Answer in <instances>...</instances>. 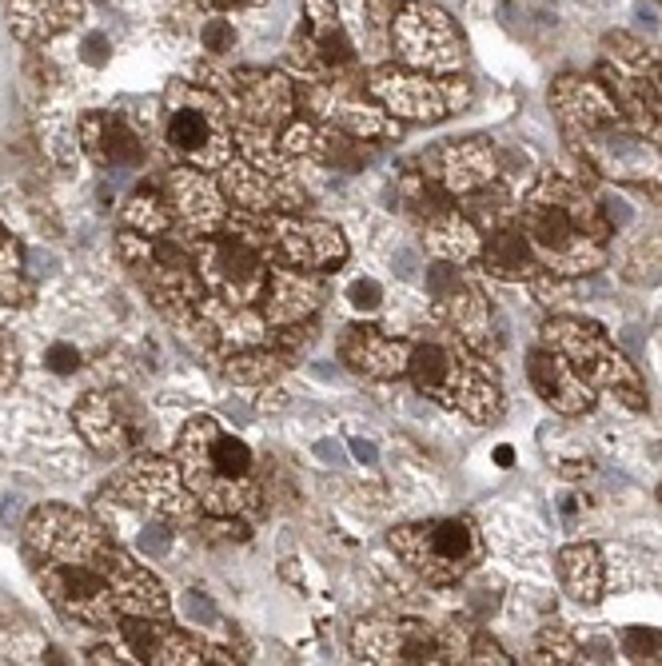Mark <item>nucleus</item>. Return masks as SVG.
Returning <instances> with one entry per match:
<instances>
[{
  "instance_id": "1",
  "label": "nucleus",
  "mask_w": 662,
  "mask_h": 666,
  "mask_svg": "<svg viewBox=\"0 0 662 666\" xmlns=\"http://www.w3.org/2000/svg\"><path fill=\"white\" fill-rule=\"evenodd\" d=\"M29 559L36 583L76 623L108 626L120 614H164L169 599L152 574L116 551L108 531L68 507H41L29 519Z\"/></svg>"
},
{
  "instance_id": "2",
  "label": "nucleus",
  "mask_w": 662,
  "mask_h": 666,
  "mask_svg": "<svg viewBox=\"0 0 662 666\" xmlns=\"http://www.w3.org/2000/svg\"><path fill=\"white\" fill-rule=\"evenodd\" d=\"M519 228L535 248L547 276L583 280L607 264V240L615 219L603 212L599 196L583 180L551 172L535 180L519 208Z\"/></svg>"
},
{
  "instance_id": "3",
  "label": "nucleus",
  "mask_w": 662,
  "mask_h": 666,
  "mask_svg": "<svg viewBox=\"0 0 662 666\" xmlns=\"http://www.w3.org/2000/svg\"><path fill=\"white\" fill-rule=\"evenodd\" d=\"M176 468L192 495L216 519H236L260 503V480L248 443L208 416H196L184 427L176 443Z\"/></svg>"
},
{
  "instance_id": "4",
  "label": "nucleus",
  "mask_w": 662,
  "mask_h": 666,
  "mask_svg": "<svg viewBox=\"0 0 662 666\" xmlns=\"http://www.w3.org/2000/svg\"><path fill=\"white\" fill-rule=\"evenodd\" d=\"M408 379L420 387V396L463 411L475 423H495L503 416V387L495 367L455 332L420 335L408 355Z\"/></svg>"
},
{
  "instance_id": "5",
  "label": "nucleus",
  "mask_w": 662,
  "mask_h": 666,
  "mask_svg": "<svg viewBox=\"0 0 662 666\" xmlns=\"http://www.w3.org/2000/svg\"><path fill=\"white\" fill-rule=\"evenodd\" d=\"M543 344L555 347L558 355H567L595 391H607L631 411L647 407L642 375L634 372V364L619 347L610 344L599 323L578 320V315H555V320L543 323Z\"/></svg>"
},
{
  "instance_id": "6",
  "label": "nucleus",
  "mask_w": 662,
  "mask_h": 666,
  "mask_svg": "<svg viewBox=\"0 0 662 666\" xmlns=\"http://www.w3.org/2000/svg\"><path fill=\"white\" fill-rule=\"evenodd\" d=\"M231 219H236V224L260 244L263 256L272 264H280V268L327 276V271L344 268L347 260L344 232L324 224V219H307L300 216V212H268V216L236 212Z\"/></svg>"
},
{
  "instance_id": "7",
  "label": "nucleus",
  "mask_w": 662,
  "mask_h": 666,
  "mask_svg": "<svg viewBox=\"0 0 662 666\" xmlns=\"http://www.w3.org/2000/svg\"><path fill=\"white\" fill-rule=\"evenodd\" d=\"M391 551L420 574L423 583L452 587L484 562V535L471 519H427L391 531Z\"/></svg>"
},
{
  "instance_id": "8",
  "label": "nucleus",
  "mask_w": 662,
  "mask_h": 666,
  "mask_svg": "<svg viewBox=\"0 0 662 666\" xmlns=\"http://www.w3.org/2000/svg\"><path fill=\"white\" fill-rule=\"evenodd\" d=\"M275 264L263 256L260 244L236 224L224 219V228L216 236H204L196 248V271L208 300L236 303V308H260L268 280H272Z\"/></svg>"
},
{
  "instance_id": "9",
  "label": "nucleus",
  "mask_w": 662,
  "mask_h": 666,
  "mask_svg": "<svg viewBox=\"0 0 662 666\" xmlns=\"http://www.w3.org/2000/svg\"><path fill=\"white\" fill-rule=\"evenodd\" d=\"M169 152L188 168H224L231 160V125L216 96L200 88H172L169 96Z\"/></svg>"
},
{
  "instance_id": "10",
  "label": "nucleus",
  "mask_w": 662,
  "mask_h": 666,
  "mask_svg": "<svg viewBox=\"0 0 662 666\" xmlns=\"http://www.w3.org/2000/svg\"><path fill=\"white\" fill-rule=\"evenodd\" d=\"M93 663H236L228 651L208 643H196V638L180 635L172 626L152 623L148 614H128L120 631H116L112 646H100L93 651Z\"/></svg>"
},
{
  "instance_id": "11",
  "label": "nucleus",
  "mask_w": 662,
  "mask_h": 666,
  "mask_svg": "<svg viewBox=\"0 0 662 666\" xmlns=\"http://www.w3.org/2000/svg\"><path fill=\"white\" fill-rule=\"evenodd\" d=\"M427 296H432L435 320L455 332L463 344H471L475 352H487L495 344V315L487 296L463 276L459 264L435 260L427 268Z\"/></svg>"
},
{
  "instance_id": "12",
  "label": "nucleus",
  "mask_w": 662,
  "mask_h": 666,
  "mask_svg": "<svg viewBox=\"0 0 662 666\" xmlns=\"http://www.w3.org/2000/svg\"><path fill=\"white\" fill-rule=\"evenodd\" d=\"M105 500L148 511V515L160 523H184L196 515V495L188 491L180 468H172V463L152 455L137 459V463L105 491Z\"/></svg>"
},
{
  "instance_id": "13",
  "label": "nucleus",
  "mask_w": 662,
  "mask_h": 666,
  "mask_svg": "<svg viewBox=\"0 0 662 666\" xmlns=\"http://www.w3.org/2000/svg\"><path fill=\"white\" fill-rule=\"evenodd\" d=\"M351 651L363 663L435 666L447 663L443 626L415 623V619H359L351 631Z\"/></svg>"
},
{
  "instance_id": "14",
  "label": "nucleus",
  "mask_w": 662,
  "mask_h": 666,
  "mask_svg": "<svg viewBox=\"0 0 662 666\" xmlns=\"http://www.w3.org/2000/svg\"><path fill=\"white\" fill-rule=\"evenodd\" d=\"M371 96L400 120H415V125H435L443 116H452L463 108L471 96L467 88L452 80H427L420 73H400V68H379L371 76Z\"/></svg>"
},
{
  "instance_id": "15",
  "label": "nucleus",
  "mask_w": 662,
  "mask_h": 666,
  "mask_svg": "<svg viewBox=\"0 0 662 666\" xmlns=\"http://www.w3.org/2000/svg\"><path fill=\"white\" fill-rule=\"evenodd\" d=\"M391 41L411 68H427V73H447L463 56V41L455 24L432 4H403V12L391 24Z\"/></svg>"
},
{
  "instance_id": "16",
  "label": "nucleus",
  "mask_w": 662,
  "mask_h": 666,
  "mask_svg": "<svg viewBox=\"0 0 662 666\" xmlns=\"http://www.w3.org/2000/svg\"><path fill=\"white\" fill-rule=\"evenodd\" d=\"M164 184V196H169L172 224H176L184 236L192 240H204V236H216L228 219V196L216 180L204 176V168H180L172 176L160 180Z\"/></svg>"
},
{
  "instance_id": "17",
  "label": "nucleus",
  "mask_w": 662,
  "mask_h": 666,
  "mask_svg": "<svg viewBox=\"0 0 662 666\" xmlns=\"http://www.w3.org/2000/svg\"><path fill=\"white\" fill-rule=\"evenodd\" d=\"M220 187L236 208L256 212V216H268V212H300L307 200L304 187L295 184V180L280 176V172H268V168L252 164V160H228Z\"/></svg>"
},
{
  "instance_id": "18",
  "label": "nucleus",
  "mask_w": 662,
  "mask_h": 666,
  "mask_svg": "<svg viewBox=\"0 0 662 666\" xmlns=\"http://www.w3.org/2000/svg\"><path fill=\"white\" fill-rule=\"evenodd\" d=\"M427 176L435 184H443L455 200H467L484 187L499 184L503 172H499V152L487 140H459V144H439V152L423 160Z\"/></svg>"
},
{
  "instance_id": "19",
  "label": "nucleus",
  "mask_w": 662,
  "mask_h": 666,
  "mask_svg": "<svg viewBox=\"0 0 662 666\" xmlns=\"http://www.w3.org/2000/svg\"><path fill=\"white\" fill-rule=\"evenodd\" d=\"M527 379L535 387V396L555 407L558 416H583L595 404V387L583 379V372L547 344L527 355Z\"/></svg>"
},
{
  "instance_id": "20",
  "label": "nucleus",
  "mask_w": 662,
  "mask_h": 666,
  "mask_svg": "<svg viewBox=\"0 0 662 666\" xmlns=\"http://www.w3.org/2000/svg\"><path fill=\"white\" fill-rule=\"evenodd\" d=\"M73 419H76V431H80L100 455H120V451H132L140 443L137 407L128 404L124 396H108V391L85 396L76 404Z\"/></svg>"
},
{
  "instance_id": "21",
  "label": "nucleus",
  "mask_w": 662,
  "mask_h": 666,
  "mask_svg": "<svg viewBox=\"0 0 662 666\" xmlns=\"http://www.w3.org/2000/svg\"><path fill=\"white\" fill-rule=\"evenodd\" d=\"M551 105H555V112L563 116V128H567L571 140H583V136L607 132V128L622 125L619 100H615L603 84L575 80V76H567V80L555 84Z\"/></svg>"
},
{
  "instance_id": "22",
  "label": "nucleus",
  "mask_w": 662,
  "mask_h": 666,
  "mask_svg": "<svg viewBox=\"0 0 662 666\" xmlns=\"http://www.w3.org/2000/svg\"><path fill=\"white\" fill-rule=\"evenodd\" d=\"M408 355L411 344L400 335H388L379 327H347L339 335V359H344L351 372L368 375V379H400L408 375Z\"/></svg>"
},
{
  "instance_id": "23",
  "label": "nucleus",
  "mask_w": 662,
  "mask_h": 666,
  "mask_svg": "<svg viewBox=\"0 0 662 666\" xmlns=\"http://www.w3.org/2000/svg\"><path fill=\"white\" fill-rule=\"evenodd\" d=\"M420 228H423V240H427L435 260L459 264L463 268V264L479 260V251H484V232H479V224L459 208V200L455 196L435 204V208L420 219Z\"/></svg>"
},
{
  "instance_id": "24",
  "label": "nucleus",
  "mask_w": 662,
  "mask_h": 666,
  "mask_svg": "<svg viewBox=\"0 0 662 666\" xmlns=\"http://www.w3.org/2000/svg\"><path fill=\"white\" fill-rule=\"evenodd\" d=\"M319 300H324V283H319V276H312V271H295V268H280V264H275L260 312H263V320H268V327H292V323L312 320Z\"/></svg>"
},
{
  "instance_id": "25",
  "label": "nucleus",
  "mask_w": 662,
  "mask_h": 666,
  "mask_svg": "<svg viewBox=\"0 0 662 666\" xmlns=\"http://www.w3.org/2000/svg\"><path fill=\"white\" fill-rule=\"evenodd\" d=\"M479 264H484L487 276L503 283H531L543 276V264H539L535 248L523 236L519 219L503 224V228L484 232V251H479Z\"/></svg>"
},
{
  "instance_id": "26",
  "label": "nucleus",
  "mask_w": 662,
  "mask_h": 666,
  "mask_svg": "<svg viewBox=\"0 0 662 666\" xmlns=\"http://www.w3.org/2000/svg\"><path fill=\"white\" fill-rule=\"evenodd\" d=\"M80 140L100 164L108 168H137L144 160V140L124 116L116 112H96L80 125Z\"/></svg>"
},
{
  "instance_id": "27",
  "label": "nucleus",
  "mask_w": 662,
  "mask_h": 666,
  "mask_svg": "<svg viewBox=\"0 0 662 666\" xmlns=\"http://www.w3.org/2000/svg\"><path fill=\"white\" fill-rule=\"evenodd\" d=\"M307 12V36H304V56L316 61L319 68H347L356 61L351 53V41H347L344 24H339V12L332 0H304Z\"/></svg>"
},
{
  "instance_id": "28",
  "label": "nucleus",
  "mask_w": 662,
  "mask_h": 666,
  "mask_svg": "<svg viewBox=\"0 0 662 666\" xmlns=\"http://www.w3.org/2000/svg\"><path fill=\"white\" fill-rule=\"evenodd\" d=\"M555 571L563 591H567L575 603H599L603 599L607 571H603V555L595 543H571V547H563L555 559Z\"/></svg>"
},
{
  "instance_id": "29",
  "label": "nucleus",
  "mask_w": 662,
  "mask_h": 666,
  "mask_svg": "<svg viewBox=\"0 0 662 666\" xmlns=\"http://www.w3.org/2000/svg\"><path fill=\"white\" fill-rule=\"evenodd\" d=\"M12 24L29 41H44L80 21V0H9Z\"/></svg>"
},
{
  "instance_id": "30",
  "label": "nucleus",
  "mask_w": 662,
  "mask_h": 666,
  "mask_svg": "<svg viewBox=\"0 0 662 666\" xmlns=\"http://www.w3.org/2000/svg\"><path fill=\"white\" fill-rule=\"evenodd\" d=\"M292 364L280 347H243V352H231L228 364H224V375H228L231 384H272V379H280V372Z\"/></svg>"
},
{
  "instance_id": "31",
  "label": "nucleus",
  "mask_w": 662,
  "mask_h": 666,
  "mask_svg": "<svg viewBox=\"0 0 662 666\" xmlns=\"http://www.w3.org/2000/svg\"><path fill=\"white\" fill-rule=\"evenodd\" d=\"M332 116H336V128H344L347 136H356V140H395L400 136V120L388 112V108L379 105H339L332 108Z\"/></svg>"
},
{
  "instance_id": "32",
  "label": "nucleus",
  "mask_w": 662,
  "mask_h": 666,
  "mask_svg": "<svg viewBox=\"0 0 662 666\" xmlns=\"http://www.w3.org/2000/svg\"><path fill=\"white\" fill-rule=\"evenodd\" d=\"M128 224L140 232V236H164L172 232V208H169V196H164V184H148L140 187L137 196L128 200Z\"/></svg>"
},
{
  "instance_id": "33",
  "label": "nucleus",
  "mask_w": 662,
  "mask_h": 666,
  "mask_svg": "<svg viewBox=\"0 0 662 666\" xmlns=\"http://www.w3.org/2000/svg\"><path fill=\"white\" fill-rule=\"evenodd\" d=\"M622 93V112L631 116V125H634V132L647 140V144H654L662 152V96L659 93H634L631 84L622 80V84H615Z\"/></svg>"
},
{
  "instance_id": "34",
  "label": "nucleus",
  "mask_w": 662,
  "mask_h": 666,
  "mask_svg": "<svg viewBox=\"0 0 662 666\" xmlns=\"http://www.w3.org/2000/svg\"><path fill=\"white\" fill-rule=\"evenodd\" d=\"M622 280L627 283H659L662 280V232H642L622 256Z\"/></svg>"
},
{
  "instance_id": "35",
  "label": "nucleus",
  "mask_w": 662,
  "mask_h": 666,
  "mask_svg": "<svg viewBox=\"0 0 662 666\" xmlns=\"http://www.w3.org/2000/svg\"><path fill=\"white\" fill-rule=\"evenodd\" d=\"M32 296L29 271H24L21 248L9 236V228L0 224V303H24Z\"/></svg>"
},
{
  "instance_id": "36",
  "label": "nucleus",
  "mask_w": 662,
  "mask_h": 666,
  "mask_svg": "<svg viewBox=\"0 0 662 666\" xmlns=\"http://www.w3.org/2000/svg\"><path fill=\"white\" fill-rule=\"evenodd\" d=\"M578 635L563 619H547L535 635V658L531 663H578Z\"/></svg>"
},
{
  "instance_id": "37",
  "label": "nucleus",
  "mask_w": 662,
  "mask_h": 666,
  "mask_svg": "<svg viewBox=\"0 0 662 666\" xmlns=\"http://www.w3.org/2000/svg\"><path fill=\"white\" fill-rule=\"evenodd\" d=\"M622 655L631 663H662V631H647V626H627L619 635Z\"/></svg>"
},
{
  "instance_id": "38",
  "label": "nucleus",
  "mask_w": 662,
  "mask_h": 666,
  "mask_svg": "<svg viewBox=\"0 0 662 666\" xmlns=\"http://www.w3.org/2000/svg\"><path fill=\"white\" fill-rule=\"evenodd\" d=\"M344 300H347V308H351V312L376 315L379 308H383V288H379L371 276H359V280H351L344 288Z\"/></svg>"
},
{
  "instance_id": "39",
  "label": "nucleus",
  "mask_w": 662,
  "mask_h": 666,
  "mask_svg": "<svg viewBox=\"0 0 662 666\" xmlns=\"http://www.w3.org/2000/svg\"><path fill=\"white\" fill-rule=\"evenodd\" d=\"M200 41L211 56H228L231 49H236V29H231V21H224V17H211L200 29Z\"/></svg>"
},
{
  "instance_id": "40",
  "label": "nucleus",
  "mask_w": 662,
  "mask_h": 666,
  "mask_svg": "<svg viewBox=\"0 0 662 666\" xmlns=\"http://www.w3.org/2000/svg\"><path fill=\"white\" fill-rule=\"evenodd\" d=\"M467 663H491V666H507L511 663V658L503 655V646L495 643L491 635H487V631H475L471 635V651H467Z\"/></svg>"
},
{
  "instance_id": "41",
  "label": "nucleus",
  "mask_w": 662,
  "mask_h": 666,
  "mask_svg": "<svg viewBox=\"0 0 662 666\" xmlns=\"http://www.w3.org/2000/svg\"><path fill=\"white\" fill-rule=\"evenodd\" d=\"M467 606H471L475 623H484V619H491L495 611H499V587H475L471 594H467Z\"/></svg>"
},
{
  "instance_id": "42",
  "label": "nucleus",
  "mask_w": 662,
  "mask_h": 666,
  "mask_svg": "<svg viewBox=\"0 0 662 666\" xmlns=\"http://www.w3.org/2000/svg\"><path fill=\"white\" fill-rule=\"evenodd\" d=\"M44 359H48V372H56V375H68L80 367V352H76L73 344H53Z\"/></svg>"
},
{
  "instance_id": "43",
  "label": "nucleus",
  "mask_w": 662,
  "mask_h": 666,
  "mask_svg": "<svg viewBox=\"0 0 662 666\" xmlns=\"http://www.w3.org/2000/svg\"><path fill=\"white\" fill-rule=\"evenodd\" d=\"M12 375H17V347L4 332H0V387L12 384Z\"/></svg>"
},
{
  "instance_id": "44",
  "label": "nucleus",
  "mask_w": 662,
  "mask_h": 666,
  "mask_svg": "<svg viewBox=\"0 0 662 666\" xmlns=\"http://www.w3.org/2000/svg\"><path fill=\"white\" fill-rule=\"evenodd\" d=\"M184 606H188V614H192V619H196V623H204V619H208V623H211V619H216V606H211L208 599H200V594H196V591L184 594Z\"/></svg>"
},
{
  "instance_id": "45",
  "label": "nucleus",
  "mask_w": 662,
  "mask_h": 666,
  "mask_svg": "<svg viewBox=\"0 0 662 666\" xmlns=\"http://www.w3.org/2000/svg\"><path fill=\"white\" fill-rule=\"evenodd\" d=\"M85 61L88 64H105L108 61V41L100 36V32H93V36L85 41Z\"/></svg>"
},
{
  "instance_id": "46",
  "label": "nucleus",
  "mask_w": 662,
  "mask_h": 666,
  "mask_svg": "<svg viewBox=\"0 0 662 666\" xmlns=\"http://www.w3.org/2000/svg\"><path fill=\"white\" fill-rule=\"evenodd\" d=\"M211 9H252V4H263V0H204Z\"/></svg>"
},
{
  "instance_id": "47",
  "label": "nucleus",
  "mask_w": 662,
  "mask_h": 666,
  "mask_svg": "<svg viewBox=\"0 0 662 666\" xmlns=\"http://www.w3.org/2000/svg\"><path fill=\"white\" fill-rule=\"evenodd\" d=\"M351 451H356V459H363V463H376V448H371V443H363V439H356V443H351Z\"/></svg>"
},
{
  "instance_id": "48",
  "label": "nucleus",
  "mask_w": 662,
  "mask_h": 666,
  "mask_svg": "<svg viewBox=\"0 0 662 666\" xmlns=\"http://www.w3.org/2000/svg\"><path fill=\"white\" fill-rule=\"evenodd\" d=\"M495 459H499V463L507 468V463H511V448H499V451H495Z\"/></svg>"
},
{
  "instance_id": "49",
  "label": "nucleus",
  "mask_w": 662,
  "mask_h": 666,
  "mask_svg": "<svg viewBox=\"0 0 662 666\" xmlns=\"http://www.w3.org/2000/svg\"><path fill=\"white\" fill-rule=\"evenodd\" d=\"M659 500H662V483H659Z\"/></svg>"
},
{
  "instance_id": "50",
  "label": "nucleus",
  "mask_w": 662,
  "mask_h": 666,
  "mask_svg": "<svg viewBox=\"0 0 662 666\" xmlns=\"http://www.w3.org/2000/svg\"><path fill=\"white\" fill-rule=\"evenodd\" d=\"M659 96H662V80H659Z\"/></svg>"
}]
</instances>
